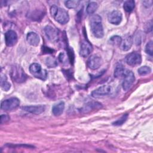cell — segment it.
Segmentation results:
<instances>
[{"label": "cell", "instance_id": "6da1fadb", "mask_svg": "<svg viewBox=\"0 0 153 153\" xmlns=\"http://www.w3.org/2000/svg\"><path fill=\"white\" fill-rule=\"evenodd\" d=\"M90 25L93 35L97 38H102L104 32L101 17L98 14L92 15L90 19Z\"/></svg>", "mask_w": 153, "mask_h": 153}, {"label": "cell", "instance_id": "7a4b0ae2", "mask_svg": "<svg viewBox=\"0 0 153 153\" xmlns=\"http://www.w3.org/2000/svg\"><path fill=\"white\" fill-rule=\"evenodd\" d=\"M50 13L54 20L60 24H66L69 20L68 12L63 8H60L56 5H53L51 7Z\"/></svg>", "mask_w": 153, "mask_h": 153}, {"label": "cell", "instance_id": "3957f363", "mask_svg": "<svg viewBox=\"0 0 153 153\" xmlns=\"http://www.w3.org/2000/svg\"><path fill=\"white\" fill-rule=\"evenodd\" d=\"M10 75L13 80L17 83L23 82L27 78V75L21 66L17 65H13L10 71Z\"/></svg>", "mask_w": 153, "mask_h": 153}, {"label": "cell", "instance_id": "277c9868", "mask_svg": "<svg viewBox=\"0 0 153 153\" xmlns=\"http://www.w3.org/2000/svg\"><path fill=\"white\" fill-rule=\"evenodd\" d=\"M29 71L33 76L42 80H45L47 78V72L45 69H42L41 66L37 63H33L29 67Z\"/></svg>", "mask_w": 153, "mask_h": 153}, {"label": "cell", "instance_id": "5b68a950", "mask_svg": "<svg viewBox=\"0 0 153 153\" xmlns=\"http://www.w3.org/2000/svg\"><path fill=\"white\" fill-rule=\"evenodd\" d=\"M20 105V100L17 97H10L1 102V108L5 111H11L16 109Z\"/></svg>", "mask_w": 153, "mask_h": 153}, {"label": "cell", "instance_id": "8992f818", "mask_svg": "<svg viewBox=\"0 0 153 153\" xmlns=\"http://www.w3.org/2000/svg\"><path fill=\"white\" fill-rule=\"evenodd\" d=\"M124 79L122 84L123 88L124 91H127L130 88L134 83L135 77L133 72L129 70H126L124 74Z\"/></svg>", "mask_w": 153, "mask_h": 153}, {"label": "cell", "instance_id": "52a82bcc", "mask_svg": "<svg viewBox=\"0 0 153 153\" xmlns=\"http://www.w3.org/2000/svg\"><path fill=\"white\" fill-rule=\"evenodd\" d=\"M126 62L130 66L139 65L142 62L141 55L136 52H133L127 54L126 57Z\"/></svg>", "mask_w": 153, "mask_h": 153}, {"label": "cell", "instance_id": "ba28073f", "mask_svg": "<svg viewBox=\"0 0 153 153\" xmlns=\"http://www.w3.org/2000/svg\"><path fill=\"white\" fill-rule=\"evenodd\" d=\"M44 31L47 38L51 42H56L59 39V32L55 27L48 25L45 27Z\"/></svg>", "mask_w": 153, "mask_h": 153}, {"label": "cell", "instance_id": "9c48e42d", "mask_svg": "<svg viewBox=\"0 0 153 153\" xmlns=\"http://www.w3.org/2000/svg\"><path fill=\"white\" fill-rule=\"evenodd\" d=\"M102 63L103 60L102 58L97 55H92L90 56L87 60V65L88 68L93 70L99 68Z\"/></svg>", "mask_w": 153, "mask_h": 153}, {"label": "cell", "instance_id": "30bf717a", "mask_svg": "<svg viewBox=\"0 0 153 153\" xmlns=\"http://www.w3.org/2000/svg\"><path fill=\"white\" fill-rule=\"evenodd\" d=\"M111 91V87L108 85H102L97 89L93 90L91 93V96L93 97L99 98L109 94Z\"/></svg>", "mask_w": 153, "mask_h": 153}, {"label": "cell", "instance_id": "8fae6325", "mask_svg": "<svg viewBox=\"0 0 153 153\" xmlns=\"http://www.w3.org/2000/svg\"><path fill=\"white\" fill-rule=\"evenodd\" d=\"M5 41L8 47L14 46L17 42V35L13 30H9L5 33Z\"/></svg>", "mask_w": 153, "mask_h": 153}, {"label": "cell", "instance_id": "7c38bea8", "mask_svg": "<svg viewBox=\"0 0 153 153\" xmlns=\"http://www.w3.org/2000/svg\"><path fill=\"white\" fill-rule=\"evenodd\" d=\"M122 13L118 10L112 11L108 16V19L109 22L113 25H117L120 24L122 20Z\"/></svg>", "mask_w": 153, "mask_h": 153}, {"label": "cell", "instance_id": "4fadbf2b", "mask_svg": "<svg viewBox=\"0 0 153 153\" xmlns=\"http://www.w3.org/2000/svg\"><path fill=\"white\" fill-rule=\"evenodd\" d=\"M93 51V47L91 44L87 41H83L82 43L81 44L80 50H79V54L83 57H88L90 53Z\"/></svg>", "mask_w": 153, "mask_h": 153}, {"label": "cell", "instance_id": "5bb4252c", "mask_svg": "<svg viewBox=\"0 0 153 153\" xmlns=\"http://www.w3.org/2000/svg\"><path fill=\"white\" fill-rule=\"evenodd\" d=\"M22 109L28 112L29 113L39 115L44 112L45 109V107L44 105H30V106H26L22 108Z\"/></svg>", "mask_w": 153, "mask_h": 153}, {"label": "cell", "instance_id": "9a60e30c", "mask_svg": "<svg viewBox=\"0 0 153 153\" xmlns=\"http://www.w3.org/2000/svg\"><path fill=\"white\" fill-rule=\"evenodd\" d=\"M102 104L97 102H91L86 103L81 109L82 113H88L94 109H99L101 108Z\"/></svg>", "mask_w": 153, "mask_h": 153}, {"label": "cell", "instance_id": "2e32d148", "mask_svg": "<svg viewBox=\"0 0 153 153\" xmlns=\"http://www.w3.org/2000/svg\"><path fill=\"white\" fill-rule=\"evenodd\" d=\"M26 39L27 42L34 47L38 46L39 43V37L38 35L33 32H29L26 36Z\"/></svg>", "mask_w": 153, "mask_h": 153}, {"label": "cell", "instance_id": "e0dca14e", "mask_svg": "<svg viewBox=\"0 0 153 153\" xmlns=\"http://www.w3.org/2000/svg\"><path fill=\"white\" fill-rule=\"evenodd\" d=\"M132 44H133V39L131 36H126L123 40H122L120 45L122 50L126 51L130 49Z\"/></svg>", "mask_w": 153, "mask_h": 153}, {"label": "cell", "instance_id": "ac0fdd59", "mask_svg": "<svg viewBox=\"0 0 153 153\" xmlns=\"http://www.w3.org/2000/svg\"><path fill=\"white\" fill-rule=\"evenodd\" d=\"M65 109V103L63 102H60L59 103L55 104L52 108V112L55 116L60 115Z\"/></svg>", "mask_w": 153, "mask_h": 153}, {"label": "cell", "instance_id": "d6986e66", "mask_svg": "<svg viewBox=\"0 0 153 153\" xmlns=\"http://www.w3.org/2000/svg\"><path fill=\"white\" fill-rule=\"evenodd\" d=\"M126 70L123 66V65L121 63L118 64L116 66V68L114 71V76L115 78H120L124 75Z\"/></svg>", "mask_w": 153, "mask_h": 153}, {"label": "cell", "instance_id": "ffe728a7", "mask_svg": "<svg viewBox=\"0 0 153 153\" xmlns=\"http://www.w3.org/2000/svg\"><path fill=\"white\" fill-rule=\"evenodd\" d=\"M135 7V2L133 0H128L124 2L123 8L126 12L130 13L133 10Z\"/></svg>", "mask_w": 153, "mask_h": 153}, {"label": "cell", "instance_id": "44dd1931", "mask_svg": "<svg viewBox=\"0 0 153 153\" xmlns=\"http://www.w3.org/2000/svg\"><path fill=\"white\" fill-rule=\"evenodd\" d=\"M98 8V5L96 2H90L86 7V11L88 14H93Z\"/></svg>", "mask_w": 153, "mask_h": 153}, {"label": "cell", "instance_id": "7402d4cb", "mask_svg": "<svg viewBox=\"0 0 153 153\" xmlns=\"http://www.w3.org/2000/svg\"><path fill=\"white\" fill-rule=\"evenodd\" d=\"M1 88L5 91H8L10 88L11 85L7 81V77L5 75H2L1 77Z\"/></svg>", "mask_w": 153, "mask_h": 153}, {"label": "cell", "instance_id": "603a6c76", "mask_svg": "<svg viewBox=\"0 0 153 153\" xmlns=\"http://www.w3.org/2000/svg\"><path fill=\"white\" fill-rule=\"evenodd\" d=\"M122 41V38L121 36L118 35H114L109 39V42L111 44L114 45H120Z\"/></svg>", "mask_w": 153, "mask_h": 153}, {"label": "cell", "instance_id": "cb8c5ba5", "mask_svg": "<svg viewBox=\"0 0 153 153\" xmlns=\"http://www.w3.org/2000/svg\"><path fill=\"white\" fill-rule=\"evenodd\" d=\"M80 1L78 0H69L65 1V4L67 8H75L78 7Z\"/></svg>", "mask_w": 153, "mask_h": 153}, {"label": "cell", "instance_id": "d4e9b609", "mask_svg": "<svg viewBox=\"0 0 153 153\" xmlns=\"http://www.w3.org/2000/svg\"><path fill=\"white\" fill-rule=\"evenodd\" d=\"M139 74L140 75H145L149 74L151 72V69L150 67L147 66H143L139 68L137 70Z\"/></svg>", "mask_w": 153, "mask_h": 153}, {"label": "cell", "instance_id": "484cf974", "mask_svg": "<svg viewBox=\"0 0 153 153\" xmlns=\"http://www.w3.org/2000/svg\"><path fill=\"white\" fill-rule=\"evenodd\" d=\"M45 63L49 68L56 67L57 65L56 60L51 57H49L47 58L46 61H45Z\"/></svg>", "mask_w": 153, "mask_h": 153}, {"label": "cell", "instance_id": "4316f807", "mask_svg": "<svg viewBox=\"0 0 153 153\" xmlns=\"http://www.w3.org/2000/svg\"><path fill=\"white\" fill-rule=\"evenodd\" d=\"M127 117H128V115L127 114H124L120 119H118L116 121L114 122L112 124L114 126H121L127 120Z\"/></svg>", "mask_w": 153, "mask_h": 153}, {"label": "cell", "instance_id": "83f0119b", "mask_svg": "<svg viewBox=\"0 0 153 153\" xmlns=\"http://www.w3.org/2000/svg\"><path fill=\"white\" fill-rule=\"evenodd\" d=\"M153 50V45H152V41H151L149 42H148L146 46H145V52L148 54L150 56H152V51Z\"/></svg>", "mask_w": 153, "mask_h": 153}, {"label": "cell", "instance_id": "f1b7e54d", "mask_svg": "<svg viewBox=\"0 0 153 153\" xmlns=\"http://www.w3.org/2000/svg\"><path fill=\"white\" fill-rule=\"evenodd\" d=\"M10 120V117L7 114H2L1 116V124H3L6 123Z\"/></svg>", "mask_w": 153, "mask_h": 153}, {"label": "cell", "instance_id": "f546056e", "mask_svg": "<svg viewBox=\"0 0 153 153\" xmlns=\"http://www.w3.org/2000/svg\"><path fill=\"white\" fill-rule=\"evenodd\" d=\"M67 57L64 53H61L59 55V59L62 63H66Z\"/></svg>", "mask_w": 153, "mask_h": 153}, {"label": "cell", "instance_id": "4dcf8cb0", "mask_svg": "<svg viewBox=\"0 0 153 153\" xmlns=\"http://www.w3.org/2000/svg\"><path fill=\"white\" fill-rule=\"evenodd\" d=\"M152 1H145L143 2V4L144 6H145L146 7H149L152 5Z\"/></svg>", "mask_w": 153, "mask_h": 153}]
</instances>
